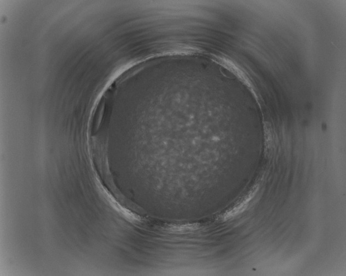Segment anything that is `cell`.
Wrapping results in <instances>:
<instances>
[{"label": "cell", "instance_id": "6da1fadb", "mask_svg": "<svg viewBox=\"0 0 346 276\" xmlns=\"http://www.w3.org/2000/svg\"><path fill=\"white\" fill-rule=\"evenodd\" d=\"M254 195V193L253 192L250 193L248 195L245 197L242 200L239 202L237 204L232 208V209L229 210L227 212H225L223 217L224 220H227L232 218V217L242 213L246 209L250 201L251 200Z\"/></svg>", "mask_w": 346, "mask_h": 276}]
</instances>
